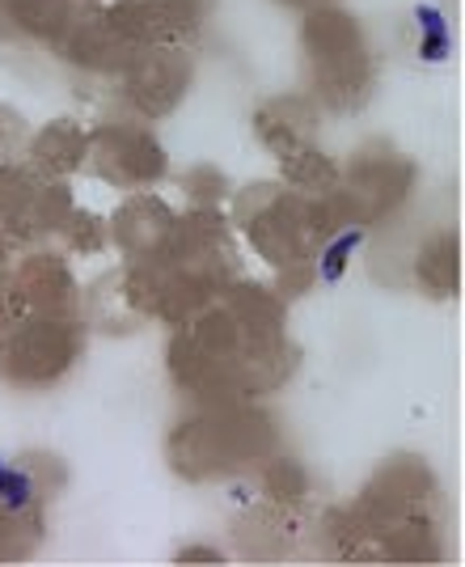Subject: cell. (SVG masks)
I'll return each instance as SVG.
<instances>
[{
	"mask_svg": "<svg viewBox=\"0 0 465 567\" xmlns=\"http://www.w3.org/2000/svg\"><path fill=\"white\" fill-rule=\"evenodd\" d=\"M415 30H418V55L441 64L453 51V34H448V22L436 4H415Z\"/></svg>",
	"mask_w": 465,
	"mask_h": 567,
	"instance_id": "1",
	"label": "cell"
}]
</instances>
